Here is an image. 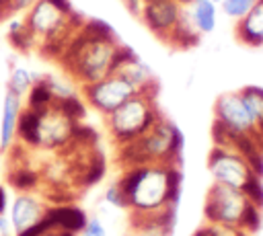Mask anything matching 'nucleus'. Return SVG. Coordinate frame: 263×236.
Returning a JSON list of instances; mask_svg holds the SVG:
<instances>
[{
	"mask_svg": "<svg viewBox=\"0 0 263 236\" xmlns=\"http://www.w3.org/2000/svg\"><path fill=\"white\" fill-rule=\"evenodd\" d=\"M123 4H125V8L132 12V14H136L138 16V12H140V4H142V0H121Z\"/></svg>",
	"mask_w": 263,
	"mask_h": 236,
	"instance_id": "c85d7f7f",
	"label": "nucleus"
},
{
	"mask_svg": "<svg viewBox=\"0 0 263 236\" xmlns=\"http://www.w3.org/2000/svg\"><path fill=\"white\" fill-rule=\"evenodd\" d=\"M115 74H119L127 84H132V88L140 94H156L158 92V80L156 74L152 72V68L132 49L125 45L119 64L115 68Z\"/></svg>",
	"mask_w": 263,
	"mask_h": 236,
	"instance_id": "f8f14e48",
	"label": "nucleus"
},
{
	"mask_svg": "<svg viewBox=\"0 0 263 236\" xmlns=\"http://www.w3.org/2000/svg\"><path fill=\"white\" fill-rule=\"evenodd\" d=\"M4 25H6V39L16 51H23V53L35 51V41H33L29 29H27V23H25L23 14L10 16L8 21H4Z\"/></svg>",
	"mask_w": 263,
	"mask_h": 236,
	"instance_id": "f3484780",
	"label": "nucleus"
},
{
	"mask_svg": "<svg viewBox=\"0 0 263 236\" xmlns=\"http://www.w3.org/2000/svg\"><path fill=\"white\" fill-rule=\"evenodd\" d=\"M123 49L125 43L119 41L105 21L84 18L82 27L58 57V64L80 88L113 74Z\"/></svg>",
	"mask_w": 263,
	"mask_h": 236,
	"instance_id": "f257e3e1",
	"label": "nucleus"
},
{
	"mask_svg": "<svg viewBox=\"0 0 263 236\" xmlns=\"http://www.w3.org/2000/svg\"><path fill=\"white\" fill-rule=\"evenodd\" d=\"M53 92H51V86L47 82V76H39L35 80V84L31 86V90L27 92L25 96V107L29 109H45L49 105H53Z\"/></svg>",
	"mask_w": 263,
	"mask_h": 236,
	"instance_id": "aec40b11",
	"label": "nucleus"
},
{
	"mask_svg": "<svg viewBox=\"0 0 263 236\" xmlns=\"http://www.w3.org/2000/svg\"><path fill=\"white\" fill-rule=\"evenodd\" d=\"M208 172L214 183L240 189L257 207L263 209V176L255 172L247 156L232 148L214 144L208 154Z\"/></svg>",
	"mask_w": 263,
	"mask_h": 236,
	"instance_id": "0eeeda50",
	"label": "nucleus"
},
{
	"mask_svg": "<svg viewBox=\"0 0 263 236\" xmlns=\"http://www.w3.org/2000/svg\"><path fill=\"white\" fill-rule=\"evenodd\" d=\"M39 236H76V234H72V232H66V230H60V228H53V226H49L47 230H43Z\"/></svg>",
	"mask_w": 263,
	"mask_h": 236,
	"instance_id": "bb28decb",
	"label": "nucleus"
},
{
	"mask_svg": "<svg viewBox=\"0 0 263 236\" xmlns=\"http://www.w3.org/2000/svg\"><path fill=\"white\" fill-rule=\"evenodd\" d=\"M103 203L117 211H127V203H125V197H123V191H121L117 179H113L107 185V189L103 191Z\"/></svg>",
	"mask_w": 263,
	"mask_h": 236,
	"instance_id": "4be33fe9",
	"label": "nucleus"
},
{
	"mask_svg": "<svg viewBox=\"0 0 263 236\" xmlns=\"http://www.w3.org/2000/svg\"><path fill=\"white\" fill-rule=\"evenodd\" d=\"M0 2H2V0H0Z\"/></svg>",
	"mask_w": 263,
	"mask_h": 236,
	"instance_id": "473e14b6",
	"label": "nucleus"
},
{
	"mask_svg": "<svg viewBox=\"0 0 263 236\" xmlns=\"http://www.w3.org/2000/svg\"><path fill=\"white\" fill-rule=\"evenodd\" d=\"M205 222L226 224L257 234L263 226V209L257 207L240 189L212 183L203 199Z\"/></svg>",
	"mask_w": 263,
	"mask_h": 236,
	"instance_id": "423d86ee",
	"label": "nucleus"
},
{
	"mask_svg": "<svg viewBox=\"0 0 263 236\" xmlns=\"http://www.w3.org/2000/svg\"><path fill=\"white\" fill-rule=\"evenodd\" d=\"M240 96L253 117L257 133L263 137V86H245L240 88Z\"/></svg>",
	"mask_w": 263,
	"mask_h": 236,
	"instance_id": "6ab92c4d",
	"label": "nucleus"
},
{
	"mask_svg": "<svg viewBox=\"0 0 263 236\" xmlns=\"http://www.w3.org/2000/svg\"><path fill=\"white\" fill-rule=\"evenodd\" d=\"M47 197L35 189V191H18L8 207V222L12 226V232H23L35 224H39L47 211H49Z\"/></svg>",
	"mask_w": 263,
	"mask_h": 236,
	"instance_id": "9b49d317",
	"label": "nucleus"
},
{
	"mask_svg": "<svg viewBox=\"0 0 263 236\" xmlns=\"http://www.w3.org/2000/svg\"><path fill=\"white\" fill-rule=\"evenodd\" d=\"M160 115L162 113L158 111L156 94H134L129 101H125L105 117L107 133L113 148L138 140L156 123Z\"/></svg>",
	"mask_w": 263,
	"mask_h": 236,
	"instance_id": "6e6552de",
	"label": "nucleus"
},
{
	"mask_svg": "<svg viewBox=\"0 0 263 236\" xmlns=\"http://www.w3.org/2000/svg\"><path fill=\"white\" fill-rule=\"evenodd\" d=\"M183 133L181 129L160 115L156 123L142 133L138 140L117 146L115 148V160L121 168L138 166V164H181V152H183Z\"/></svg>",
	"mask_w": 263,
	"mask_h": 236,
	"instance_id": "20e7f679",
	"label": "nucleus"
},
{
	"mask_svg": "<svg viewBox=\"0 0 263 236\" xmlns=\"http://www.w3.org/2000/svg\"><path fill=\"white\" fill-rule=\"evenodd\" d=\"M234 35L242 45L263 47V0H255L251 10L234 23Z\"/></svg>",
	"mask_w": 263,
	"mask_h": 236,
	"instance_id": "4468645a",
	"label": "nucleus"
},
{
	"mask_svg": "<svg viewBox=\"0 0 263 236\" xmlns=\"http://www.w3.org/2000/svg\"><path fill=\"white\" fill-rule=\"evenodd\" d=\"M37 0H2L0 4V25L4 21H8L10 16H16V14H25Z\"/></svg>",
	"mask_w": 263,
	"mask_h": 236,
	"instance_id": "b1692460",
	"label": "nucleus"
},
{
	"mask_svg": "<svg viewBox=\"0 0 263 236\" xmlns=\"http://www.w3.org/2000/svg\"><path fill=\"white\" fill-rule=\"evenodd\" d=\"M181 12L183 4L177 0H142L138 16L152 35L168 45L179 25Z\"/></svg>",
	"mask_w": 263,
	"mask_h": 236,
	"instance_id": "9d476101",
	"label": "nucleus"
},
{
	"mask_svg": "<svg viewBox=\"0 0 263 236\" xmlns=\"http://www.w3.org/2000/svg\"><path fill=\"white\" fill-rule=\"evenodd\" d=\"M181 168L175 164L127 166L117 176L129 215L177 211L181 199Z\"/></svg>",
	"mask_w": 263,
	"mask_h": 236,
	"instance_id": "f03ea898",
	"label": "nucleus"
},
{
	"mask_svg": "<svg viewBox=\"0 0 263 236\" xmlns=\"http://www.w3.org/2000/svg\"><path fill=\"white\" fill-rule=\"evenodd\" d=\"M212 2H216V4H220V2H222V0H212Z\"/></svg>",
	"mask_w": 263,
	"mask_h": 236,
	"instance_id": "7c9ffc66",
	"label": "nucleus"
},
{
	"mask_svg": "<svg viewBox=\"0 0 263 236\" xmlns=\"http://www.w3.org/2000/svg\"><path fill=\"white\" fill-rule=\"evenodd\" d=\"M76 236H109V230L105 226V220L99 213H92V215H88L84 228Z\"/></svg>",
	"mask_w": 263,
	"mask_h": 236,
	"instance_id": "393cba45",
	"label": "nucleus"
},
{
	"mask_svg": "<svg viewBox=\"0 0 263 236\" xmlns=\"http://www.w3.org/2000/svg\"><path fill=\"white\" fill-rule=\"evenodd\" d=\"M47 220L51 222L53 228L78 234L84 228V224L88 220V213L80 205H76L74 201H64V203H51L49 205Z\"/></svg>",
	"mask_w": 263,
	"mask_h": 236,
	"instance_id": "2eb2a0df",
	"label": "nucleus"
},
{
	"mask_svg": "<svg viewBox=\"0 0 263 236\" xmlns=\"http://www.w3.org/2000/svg\"><path fill=\"white\" fill-rule=\"evenodd\" d=\"M8 209V193H6V187L0 183V213H6Z\"/></svg>",
	"mask_w": 263,
	"mask_h": 236,
	"instance_id": "cd10ccee",
	"label": "nucleus"
},
{
	"mask_svg": "<svg viewBox=\"0 0 263 236\" xmlns=\"http://www.w3.org/2000/svg\"><path fill=\"white\" fill-rule=\"evenodd\" d=\"M37 78L39 76L31 68L21 66V64H12L10 72H8V80H6V90H10V92H14V94L25 99Z\"/></svg>",
	"mask_w": 263,
	"mask_h": 236,
	"instance_id": "a211bd4d",
	"label": "nucleus"
},
{
	"mask_svg": "<svg viewBox=\"0 0 263 236\" xmlns=\"http://www.w3.org/2000/svg\"><path fill=\"white\" fill-rule=\"evenodd\" d=\"M177 2H181V4H189L191 0H177Z\"/></svg>",
	"mask_w": 263,
	"mask_h": 236,
	"instance_id": "c756f323",
	"label": "nucleus"
},
{
	"mask_svg": "<svg viewBox=\"0 0 263 236\" xmlns=\"http://www.w3.org/2000/svg\"><path fill=\"white\" fill-rule=\"evenodd\" d=\"M80 121L70 119L53 103L45 109L23 107L16 127V144L37 152H60L64 150Z\"/></svg>",
	"mask_w": 263,
	"mask_h": 236,
	"instance_id": "39448f33",
	"label": "nucleus"
},
{
	"mask_svg": "<svg viewBox=\"0 0 263 236\" xmlns=\"http://www.w3.org/2000/svg\"><path fill=\"white\" fill-rule=\"evenodd\" d=\"M82 101L86 103V107H90L92 111H97L99 115L107 117L111 111H115L119 105H123L125 101H129L134 94H138L132 84H127L119 74H109L97 82L84 84L78 88Z\"/></svg>",
	"mask_w": 263,
	"mask_h": 236,
	"instance_id": "1a4fd4ad",
	"label": "nucleus"
},
{
	"mask_svg": "<svg viewBox=\"0 0 263 236\" xmlns=\"http://www.w3.org/2000/svg\"><path fill=\"white\" fill-rule=\"evenodd\" d=\"M197 33L203 37V35H210L216 31V25H218V4L212 2V0H191L189 4H185Z\"/></svg>",
	"mask_w": 263,
	"mask_h": 236,
	"instance_id": "dca6fc26",
	"label": "nucleus"
},
{
	"mask_svg": "<svg viewBox=\"0 0 263 236\" xmlns=\"http://www.w3.org/2000/svg\"><path fill=\"white\" fill-rule=\"evenodd\" d=\"M0 236H14L12 226H10L8 215H6V213H0Z\"/></svg>",
	"mask_w": 263,
	"mask_h": 236,
	"instance_id": "a878e982",
	"label": "nucleus"
},
{
	"mask_svg": "<svg viewBox=\"0 0 263 236\" xmlns=\"http://www.w3.org/2000/svg\"><path fill=\"white\" fill-rule=\"evenodd\" d=\"M191 236H253L240 228L234 226H226V224H214V222H205L203 226H199Z\"/></svg>",
	"mask_w": 263,
	"mask_h": 236,
	"instance_id": "412c9836",
	"label": "nucleus"
},
{
	"mask_svg": "<svg viewBox=\"0 0 263 236\" xmlns=\"http://www.w3.org/2000/svg\"><path fill=\"white\" fill-rule=\"evenodd\" d=\"M255 4V0H222L218 6L222 8V12H224V16H228L230 21H240L249 10H251V6Z\"/></svg>",
	"mask_w": 263,
	"mask_h": 236,
	"instance_id": "5701e85b",
	"label": "nucleus"
},
{
	"mask_svg": "<svg viewBox=\"0 0 263 236\" xmlns=\"http://www.w3.org/2000/svg\"><path fill=\"white\" fill-rule=\"evenodd\" d=\"M0 176H2V166H0Z\"/></svg>",
	"mask_w": 263,
	"mask_h": 236,
	"instance_id": "2f4dec72",
	"label": "nucleus"
},
{
	"mask_svg": "<svg viewBox=\"0 0 263 236\" xmlns=\"http://www.w3.org/2000/svg\"><path fill=\"white\" fill-rule=\"evenodd\" d=\"M23 107H25L23 96L4 90L0 101V154H6L16 144V127Z\"/></svg>",
	"mask_w": 263,
	"mask_h": 236,
	"instance_id": "ddd939ff",
	"label": "nucleus"
},
{
	"mask_svg": "<svg viewBox=\"0 0 263 236\" xmlns=\"http://www.w3.org/2000/svg\"><path fill=\"white\" fill-rule=\"evenodd\" d=\"M23 18L35 41V51L55 62L84 23L70 0H37Z\"/></svg>",
	"mask_w": 263,
	"mask_h": 236,
	"instance_id": "7ed1b4c3",
	"label": "nucleus"
}]
</instances>
